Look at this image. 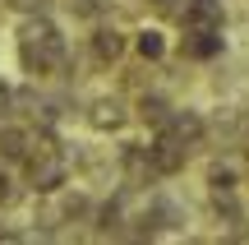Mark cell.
<instances>
[{"label": "cell", "instance_id": "1", "mask_svg": "<svg viewBox=\"0 0 249 245\" xmlns=\"http://www.w3.org/2000/svg\"><path fill=\"white\" fill-rule=\"evenodd\" d=\"M18 60H23L28 74H55L65 60H70L60 28H55L46 14H28L23 23H18Z\"/></svg>", "mask_w": 249, "mask_h": 245}, {"label": "cell", "instance_id": "15", "mask_svg": "<svg viewBox=\"0 0 249 245\" xmlns=\"http://www.w3.org/2000/svg\"><path fill=\"white\" fill-rule=\"evenodd\" d=\"M9 102H14V88H9V83H5V79H0V111H5V107H9Z\"/></svg>", "mask_w": 249, "mask_h": 245}, {"label": "cell", "instance_id": "3", "mask_svg": "<svg viewBox=\"0 0 249 245\" xmlns=\"http://www.w3.org/2000/svg\"><path fill=\"white\" fill-rule=\"evenodd\" d=\"M222 23H226L222 0H185V9H180L185 33H222Z\"/></svg>", "mask_w": 249, "mask_h": 245}, {"label": "cell", "instance_id": "6", "mask_svg": "<svg viewBox=\"0 0 249 245\" xmlns=\"http://www.w3.org/2000/svg\"><path fill=\"white\" fill-rule=\"evenodd\" d=\"M129 46H134V37H124L120 28H107V23H102L97 33H92V60H97V65H116Z\"/></svg>", "mask_w": 249, "mask_h": 245}, {"label": "cell", "instance_id": "9", "mask_svg": "<svg viewBox=\"0 0 249 245\" xmlns=\"http://www.w3.org/2000/svg\"><path fill=\"white\" fill-rule=\"evenodd\" d=\"M28 144H33V130H23V125H5L0 130V157H9V162H23Z\"/></svg>", "mask_w": 249, "mask_h": 245}, {"label": "cell", "instance_id": "13", "mask_svg": "<svg viewBox=\"0 0 249 245\" xmlns=\"http://www.w3.org/2000/svg\"><path fill=\"white\" fill-rule=\"evenodd\" d=\"M9 5H14V9H23V14H42V5H46V0H9Z\"/></svg>", "mask_w": 249, "mask_h": 245}, {"label": "cell", "instance_id": "8", "mask_svg": "<svg viewBox=\"0 0 249 245\" xmlns=\"http://www.w3.org/2000/svg\"><path fill=\"white\" fill-rule=\"evenodd\" d=\"M180 51H185V60H217L226 51V42H222V33H185Z\"/></svg>", "mask_w": 249, "mask_h": 245}, {"label": "cell", "instance_id": "12", "mask_svg": "<svg viewBox=\"0 0 249 245\" xmlns=\"http://www.w3.org/2000/svg\"><path fill=\"white\" fill-rule=\"evenodd\" d=\"M157 14H166V19H180V9H185V0H148Z\"/></svg>", "mask_w": 249, "mask_h": 245}, {"label": "cell", "instance_id": "14", "mask_svg": "<svg viewBox=\"0 0 249 245\" xmlns=\"http://www.w3.org/2000/svg\"><path fill=\"white\" fill-rule=\"evenodd\" d=\"M9 199H14V185H9V176H5V171H0V208H5V204H9Z\"/></svg>", "mask_w": 249, "mask_h": 245}, {"label": "cell", "instance_id": "7", "mask_svg": "<svg viewBox=\"0 0 249 245\" xmlns=\"http://www.w3.org/2000/svg\"><path fill=\"white\" fill-rule=\"evenodd\" d=\"M171 111H176V107H171V97H166L161 88L139 93V102H134V116H139L143 125H152V130H161V125H166V120H171Z\"/></svg>", "mask_w": 249, "mask_h": 245}, {"label": "cell", "instance_id": "2", "mask_svg": "<svg viewBox=\"0 0 249 245\" xmlns=\"http://www.w3.org/2000/svg\"><path fill=\"white\" fill-rule=\"evenodd\" d=\"M83 120H88L97 134H116V130L129 125V107H124V97H92L88 107H83Z\"/></svg>", "mask_w": 249, "mask_h": 245}, {"label": "cell", "instance_id": "11", "mask_svg": "<svg viewBox=\"0 0 249 245\" xmlns=\"http://www.w3.org/2000/svg\"><path fill=\"white\" fill-rule=\"evenodd\" d=\"M235 185H240V171H235L231 162H213L208 167V190H235Z\"/></svg>", "mask_w": 249, "mask_h": 245}, {"label": "cell", "instance_id": "5", "mask_svg": "<svg viewBox=\"0 0 249 245\" xmlns=\"http://www.w3.org/2000/svg\"><path fill=\"white\" fill-rule=\"evenodd\" d=\"M161 130H166V134H176L180 144H189V148L208 144V120L198 116V111H189V107H176V111H171V120H166Z\"/></svg>", "mask_w": 249, "mask_h": 245}, {"label": "cell", "instance_id": "4", "mask_svg": "<svg viewBox=\"0 0 249 245\" xmlns=\"http://www.w3.org/2000/svg\"><path fill=\"white\" fill-rule=\"evenodd\" d=\"M152 162H157V171L161 176H176V171H185V162H189V153L194 148L189 144H180L176 134H166V130H157V139H152Z\"/></svg>", "mask_w": 249, "mask_h": 245}, {"label": "cell", "instance_id": "10", "mask_svg": "<svg viewBox=\"0 0 249 245\" xmlns=\"http://www.w3.org/2000/svg\"><path fill=\"white\" fill-rule=\"evenodd\" d=\"M134 51H139V60L157 65V60H166V37H161L157 28H139V33H134Z\"/></svg>", "mask_w": 249, "mask_h": 245}]
</instances>
